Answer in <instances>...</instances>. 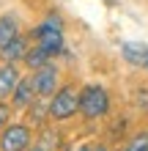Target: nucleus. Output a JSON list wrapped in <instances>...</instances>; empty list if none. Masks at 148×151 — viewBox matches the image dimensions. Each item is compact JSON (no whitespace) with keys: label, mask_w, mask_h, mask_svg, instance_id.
<instances>
[{"label":"nucleus","mask_w":148,"mask_h":151,"mask_svg":"<svg viewBox=\"0 0 148 151\" xmlns=\"http://www.w3.org/2000/svg\"><path fill=\"white\" fill-rule=\"evenodd\" d=\"M33 39H36V47H41L47 55H60L63 52V25H60L55 17H49L47 22H41L36 30H33Z\"/></svg>","instance_id":"f257e3e1"},{"label":"nucleus","mask_w":148,"mask_h":151,"mask_svg":"<svg viewBox=\"0 0 148 151\" xmlns=\"http://www.w3.org/2000/svg\"><path fill=\"white\" fill-rule=\"evenodd\" d=\"M110 110V93L102 85H85L80 91V113L85 118H102Z\"/></svg>","instance_id":"f03ea898"},{"label":"nucleus","mask_w":148,"mask_h":151,"mask_svg":"<svg viewBox=\"0 0 148 151\" xmlns=\"http://www.w3.org/2000/svg\"><path fill=\"white\" fill-rule=\"evenodd\" d=\"M80 113V93L74 91L71 85L60 88V91H55V96L49 99V115L55 121H66L71 118V115Z\"/></svg>","instance_id":"7ed1b4c3"},{"label":"nucleus","mask_w":148,"mask_h":151,"mask_svg":"<svg viewBox=\"0 0 148 151\" xmlns=\"http://www.w3.org/2000/svg\"><path fill=\"white\" fill-rule=\"evenodd\" d=\"M28 146H30V129L25 124L6 127L3 137H0V151H28Z\"/></svg>","instance_id":"20e7f679"},{"label":"nucleus","mask_w":148,"mask_h":151,"mask_svg":"<svg viewBox=\"0 0 148 151\" xmlns=\"http://www.w3.org/2000/svg\"><path fill=\"white\" fill-rule=\"evenodd\" d=\"M33 88H36V96H49L55 93V85H58V69L55 66H41L33 72Z\"/></svg>","instance_id":"39448f33"},{"label":"nucleus","mask_w":148,"mask_h":151,"mask_svg":"<svg viewBox=\"0 0 148 151\" xmlns=\"http://www.w3.org/2000/svg\"><path fill=\"white\" fill-rule=\"evenodd\" d=\"M121 55H124L126 63H132V66L145 69V72H148V44L126 41V44H121Z\"/></svg>","instance_id":"423d86ee"},{"label":"nucleus","mask_w":148,"mask_h":151,"mask_svg":"<svg viewBox=\"0 0 148 151\" xmlns=\"http://www.w3.org/2000/svg\"><path fill=\"white\" fill-rule=\"evenodd\" d=\"M36 102V88H33L30 77H22L14 88V107H30Z\"/></svg>","instance_id":"0eeeda50"},{"label":"nucleus","mask_w":148,"mask_h":151,"mask_svg":"<svg viewBox=\"0 0 148 151\" xmlns=\"http://www.w3.org/2000/svg\"><path fill=\"white\" fill-rule=\"evenodd\" d=\"M19 80H22V77H19V72L14 69V63L0 66V99L8 96V93H14V88H16Z\"/></svg>","instance_id":"6e6552de"},{"label":"nucleus","mask_w":148,"mask_h":151,"mask_svg":"<svg viewBox=\"0 0 148 151\" xmlns=\"http://www.w3.org/2000/svg\"><path fill=\"white\" fill-rule=\"evenodd\" d=\"M25 55H28V44H25L22 36H16L14 41H8L3 50H0V58L6 60V63H14V60H25Z\"/></svg>","instance_id":"1a4fd4ad"},{"label":"nucleus","mask_w":148,"mask_h":151,"mask_svg":"<svg viewBox=\"0 0 148 151\" xmlns=\"http://www.w3.org/2000/svg\"><path fill=\"white\" fill-rule=\"evenodd\" d=\"M16 36H19V25H16V19L11 14L0 17V50H3L8 41H14Z\"/></svg>","instance_id":"9d476101"},{"label":"nucleus","mask_w":148,"mask_h":151,"mask_svg":"<svg viewBox=\"0 0 148 151\" xmlns=\"http://www.w3.org/2000/svg\"><path fill=\"white\" fill-rule=\"evenodd\" d=\"M47 60H49V55H47L41 47H33V50H28V55H25V63H28L33 72L41 69V66H47Z\"/></svg>","instance_id":"9b49d317"},{"label":"nucleus","mask_w":148,"mask_h":151,"mask_svg":"<svg viewBox=\"0 0 148 151\" xmlns=\"http://www.w3.org/2000/svg\"><path fill=\"white\" fill-rule=\"evenodd\" d=\"M124 151H148V132H137V135L126 143Z\"/></svg>","instance_id":"f8f14e48"},{"label":"nucleus","mask_w":148,"mask_h":151,"mask_svg":"<svg viewBox=\"0 0 148 151\" xmlns=\"http://www.w3.org/2000/svg\"><path fill=\"white\" fill-rule=\"evenodd\" d=\"M30 115H33V121H41V115H44V107H41V104H33V107H30Z\"/></svg>","instance_id":"ddd939ff"},{"label":"nucleus","mask_w":148,"mask_h":151,"mask_svg":"<svg viewBox=\"0 0 148 151\" xmlns=\"http://www.w3.org/2000/svg\"><path fill=\"white\" fill-rule=\"evenodd\" d=\"M6 121H8V104H3V102H0V129L6 127Z\"/></svg>","instance_id":"4468645a"},{"label":"nucleus","mask_w":148,"mask_h":151,"mask_svg":"<svg viewBox=\"0 0 148 151\" xmlns=\"http://www.w3.org/2000/svg\"><path fill=\"white\" fill-rule=\"evenodd\" d=\"M74 151H96V146H80V148H74Z\"/></svg>","instance_id":"2eb2a0df"},{"label":"nucleus","mask_w":148,"mask_h":151,"mask_svg":"<svg viewBox=\"0 0 148 151\" xmlns=\"http://www.w3.org/2000/svg\"><path fill=\"white\" fill-rule=\"evenodd\" d=\"M96 151H107V148H104V146H96Z\"/></svg>","instance_id":"dca6fc26"},{"label":"nucleus","mask_w":148,"mask_h":151,"mask_svg":"<svg viewBox=\"0 0 148 151\" xmlns=\"http://www.w3.org/2000/svg\"><path fill=\"white\" fill-rule=\"evenodd\" d=\"M30 151H41V148H30Z\"/></svg>","instance_id":"f3484780"}]
</instances>
